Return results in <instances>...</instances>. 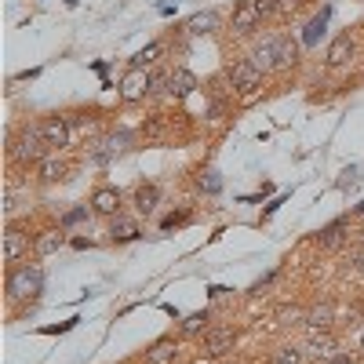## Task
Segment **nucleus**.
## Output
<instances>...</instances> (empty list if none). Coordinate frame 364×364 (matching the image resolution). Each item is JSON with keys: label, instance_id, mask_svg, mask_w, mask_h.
<instances>
[{"label": "nucleus", "instance_id": "nucleus-8", "mask_svg": "<svg viewBox=\"0 0 364 364\" xmlns=\"http://www.w3.org/2000/svg\"><path fill=\"white\" fill-rule=\"evenodd\" d=\"M259 26H262V15L255 8V0H237L233 15H230V29H233V33L237 37H252Z\"/></svg>", "mask_w": 364, "mask_h": 364}, {"label": "nucleus", "instance_id": "nucleus-21", "mask_svg": "<svg viewBox=\"0 0 364 364\" xmlns=\"http://www.w3.org/2000/svg\"><path fill=\"white\" fill-rule=\"evenodd\" d=\"M208 328H211V314H208V310H197V314H190V317L178 321V336H182V339H204Z\"/></svg>", "mask_w": 364, "mask_h": 364}, {"label": "nucleus", "instance_id": "nucleus-4", "mask_svg": "<svg viewBox=\"0 0 364 364\" xmlns=\"http://www.w3.org/2000/svg\"><path fill=\"white\" fill-rule=\"evenodd\" d=\"M29 255H37L33 248V233H26L18 226H8L4 230V266H18V262H29Z\"/></svg>", "mask_w": 364, "mask_h": 364}, {"label": "nucleus", "instance_id": "nucleus-35", "mask_svg": "<svg viewBox=\"0 0 364 364\" xmlns=\"http://www.w3.org/2000/svg\"><path fill=\"white\" fill-rule=\"evenodd\" d=\"M346 321H350V328H357V324H360V310H350ZM360 328H364V324H360Z\"/></svg>", "mask_w": 364, "mask_h": 364}, {"label": "nucleus", "instance_id": "nucleus-15", "mask_svg": "<svg viewBox=\"0 0 364 364\" xmlns=\"http://www.w3.org/2000/svg\"><path fill=\"white\" fill-rule=\"evenodd\" d=\"M157 204H161V186H157V182H139V186L132 190L135 215H154Z\"/></svg>", "mask_w": 364, "mask_h": 364}, {"label": "nucleus", "instance_id": "nucleus-2", "mask_svg": "<svg viewBox=\"0 0 364 364\" xmlns=\"http://www.w3.org/2000/svg\"><path fill=\"white\" fill-rule=\"evenodd\" d=\"M44 291V269L41 262H18L4 273V295L8 302H29Z\"/></svg>", "mask_w": 364, "mask_h": 364}, {"label": "nucleus", "instance_id": "nucleus-33", "mask_svg": "<svg viewBox=\"0 0 364 364\" xmlns=\"http://www.w3.org/2000/svg\"><path fill=\"white\" fill-rule=\"evenodd\" d=\"M190 215H186V211H182V215H171V219H164V230H171V226H182V223H186Z\"/></svg>", "mask_w": 364, "mask_h": 364}, {"label": "nucleus", "instance_id": "nucleus-37", "mask_svg": "<svg viewBox=\"0 0 364 364\" xmlns=\"http://www.w3.org/2000/svg\"><path fill=\"white\" fill-rule=\"evenodd\" d=\"M360 350H364V328H360Z\"/></svg>", "mask_w": 364, "mask_h": 364}, {"label": "nucleus", "instance_id": "nucleus-14", "mask_svg": "<svg viewBox=\"0 0 364 364\" xmlns=\"http://www.w3.org/2000/svg\"><path fill=\"white\" fill-rule=\"evenodd\" d=\"M139 237H142V226H139L135 215H124V211H120L117 219H109V245H132V240H139Z\"/></svg>", "mask_w": 364, "mask_h": 364}, {"label": "nucleus", "instance_id": "nucleus-16", "mask_svg": "<svg viewBox=\"0 0 364 364\" xmlns=\"http://www.w3.org/2000/svg\"><path fill=\"white\" fill-rule=\"evenodd\" d=\"M350 240V219H336V223H328L321 233H317V248L321 252H336L343 248Z\"/></svg>", "mask_w": 364, "mask_h": 364}, {"label": "nucleus", "instance_id": "nucleus-20", "mask_svg": "<svg viewBox=\"0 0 364 364\" xmlns=\"http://www.w3.org/2000/svg\"><path fill=\"white\" fill-rule=\"evenodd\" d=\"M299 66V41L291 33H277V73H288Z\"/></svg>", "mask_w": 364, "mask_h": 364}, {"label": "nucleus", "instance_id": "nucleus-1", "mask_svg": "<svg viewBox=\"0 0 364 364\" xmlns=\"http://www.w3.org/2000/svg\"><path fill=\"white\" fill-rule=\"evenodd\" d=\"M48 154H51V146L44 142L41 124H22V128L11 135V142H8V157H11V164L22 168V171L37 168Z\"/></svg>", "mask_w": 364, "mask_h": 364}, {"label": "nucleus", "instance_id": "nucleus-24", "mask_svg": "<svg viewBox=\"0 0 364 364\" xmlns=\"http://www.w3.org/2000/svg\"><path fill=\"white\" fill-rule=\"evenodd\" d=\"M161 55H164V41H154V44H146L142 51H135V55L128 58V70H149V66H154Z\"/></svg>", "mask_w": 364, "mask_h": 364}, {"label": "nucleus", "instance_id": "nucleus-9", "mask_svg": "<svg viewBox=\"0 0 364 364\" xmlns=\"http://www.w3.org/2000/svg\"><path fill=\"white\" fill-rule=\"evenodd\" d=\"M357 58V37L353 33H339V37H331V44H328V51H324V63H328V70H343V66H350Z\"/></svg>", "mask_w": 364, "mask_h": 364}, {"label": "nucleus", "instance_id": "nucleus-7", "mask_svg": "<svg viewBox=\"0 0 364 364\" xmlns=\"http://www.w3.org/2000/svg\"><path fill=\"white\" fill-rule=\"evenodd\" d=\"M233 346H237V328H230V324H211L208 336L200 339L204 357H226Z\"/></svg>", "mask_w": 364, "mask_h": 364}, {"label": "nucleus", "instance_id": "nucleus-10", "mask_svg": "<svg viewBox=\"0 0 364 364\" xmlns=\"http://www.w3.org/2000/svg\"><path fill=\"white\" fill-rule=\"evenodd\" d=\"M117 95H120V102H128V106L149 99V70H128L124 80H120V87H117Z\"/></svg>", "mask_w": 364, "mask_h": 364}, {"label": "nucleus", "instance_id": "nucleus-11", "mask_svg": "<svg viewBox=\"0 0 364 364\" xmlns=\"http://www.w3.org/2000/svg\"><path fill=\"white\" fill-rule=\"evenodd\" d=\"M178 357H182V343L175 336H161L157 343H149L146 353H142L146 364H178Z\"/></svg>", "mask_w": 364, "mask_h": 364}, {"label": "nucleus", "instance_id": "nucleus-27", "mask_svg": "<svg viewBox=\"0 0 364 364\" xmlns=\"http://www.w3.org/2000/svg\"><path fill=\"white\" fill-rule=\"evenodd\" d=\"M168 80H171V70H149V99L168 95Z\"/></svg>", "mask_w": 364, "mask_h": 364}, {"label": "nucleus", "instance_id": "nucleus-6", "mask_svg": "<svg viewBox=\"0 0 364 364\" xmlns=\"http://www.w3.org/2000/svg\"><path fill=\"white\" fill-rule=\"evenodd\" d=\"M87 204H91V211H95L99 219H117L120 211H124V193H120L117 186H95L91 190V197H87Z\"/></svg>", "mask_w": 364, "mask_h": 364}, {"label": "nucleus", "instance_id": "nucleus-32", "mask_svg": "<svg viewBox=\"0 0 364 364\" xmlns=\"http://www.w3.org/2000/svg\"><path fill=\"white\" fill-rule=\"evenodd\" d=\"M306 0H277V8H281V15H295Z\"/></svg>", "mask_w": 364, "mask_h": 364}, {"label": "nucleus", "instance_id": "nucleus-38", "mask_svg": "<svg viewBox=\"0 0 364 364\" xmlns=\"http://www.w3.org/2000/svg\"><path fill=\"white\" fill-rule=\"evenodd\" d=\"M360 80H364V73H360Z\"/></svg>", "mask_w": 364, "mask_h": 364}, {"label": "nucleus", "instance_id": "nucleus-12", "mask_svg": "<svg viewBox=\"0 0 364 364\" xmlns=\"http://www.w3.org/2000/svg\"><path fill=\"white\" fill-rule=\"evenodd\" d=\"M33 178L41 182V186H55V182L70 178V161H63L58 154H48V157L33 168Z\"/></svg>", "mask_w": 364, "mask_h": 364}, {"label": "nucleus", "instance_id": "nucleus-23", "mask_svg": "<svg viewBox=\"0 0 364 364\" xmlns=\"http://www.w3.org/2000/svg\"><path fill=\"white\" fill-rule=\"evenodd\" d=\"M306 346L317 350L321 357H331L336 353V336H331V328H306Z\"/></svg>", "mask_w": 364, "mask_h": 364}, {"label": "nucleus", "instance_id": "nucleus-36", "mask_svg": "<svg viewBox=\"0 0 364 364\" xmlns=\"http://www.w3.org/2000/svg\"><path fill=\"white\" fill-rule=\"evenodd\" d=\"M357 215H364V200H360V204H357Z\"/></svg>", "mask_w": 364, "mask_h": 364}, {"label": "nucleus", "instance_id": "nucleus-18", "mask_svg": "<svg viewBox=\"0 0 364 364\" xmlns=\"http://www.w3.org/2000/svg\"><path fill=\"white\" fill-rule=\"evenodd\" d=\"M66 245V226H48V230H41L37 237H33V248H37V259H48V255H55L58 248Z\"/></svg>", "mask_w": 364, "mask_h": 364}, {"label": "nucleus", "instance_id": "nucleus-13", "mask_svg": "<svg viewBox=\"0 0 364 364\" xmlns=\"http://www.w3.org/2000/svg\"><path fill=\"white\" fill-rule=\"evenodd\" d=\"M248 58L262 73H277V33H266L262 41H255V48H252Z\"/></svg>", "mask_w": 364, "mask_h": 364}, {"label": "nucleus", "instance_id": "nucleus-5", "mask_svg": "<svg viewBox=\"0 0 364 364\" xmlns=\"http://www.w3.org/2000/svg\"><path fill=\"white\" fill-rule=\"evenodd\" d=\"M37 124H41V135H44V142L51 146V154H63L66 146H73L70 117H63V113H51V117H41Z\"/></svg>", "mask_w": 364, "mask_h": 364}, {"label": "nucleus", "instance_id": "nucleus-26", "mask_svg": "<svg viewBox=\"0 0 364 364\" xmlns=\"http://www.w3.org/2000/svg\"><path fill=\"white\" fill-rule=\"evenodd\" d=\"M273 364H306V350L288 343V346H281L277 353H273Z\"/></svg>", "mask_w": 364, "mask_h": 364}, {"label": "nucleus", "instance_id": "nucleus-17", "mask_svg": "<svg viewBox=\"0 0 364 364\" xmlns=\"http://www.w3.org/2000/svg\"><path fill=\"white\" fill-rule=\"evenodd\" d=\"M215 29H223V15H219L215 8H208V11H197L193 18H186L182 33H190V37H208V33H215Z\"/></svg>", "mask_w": 364, "mask_h": 364}, {"label": "nucleus", "instance_id": "nucleus-31", "mask_svg": "<svg viewBox=\"0 0 364 364\" xmlns=\"http://www.w3.org/2000/svg\"><path fill=\"white\" fill-rule=\"evenodd\" d=\"M324 18H328V11H321V15L310 22V29H306V44H314V41H317V33L324 29Z\"/></svg>", "mask_w": 364, "mask_h": 364}, {"label": "nucleus", "instance_id": "nucleus-25", "mask_svg": "<svg viewBox=\"0 0 364 364\" xmlns=\"http://www.w3.org/2000/svg\"><path fill=\"white\" fill-rule=\"evenodd\" d=\"M102 146H106L109 157H124L128 149H132V135H128V132H113V135L102 139Z\"/></svg>", "mask_w": 364, "mask_h": 364}, {"label": "nucleus", "instance_id": "nucleus-3", "mask_svg": "<svg viewBox=\"0 0 364 364\" xmlns=\"http://www.w3.org/2000/svg\"><path fill=\"white\" fill-rule=\"evenodd\" d=\"M262 70L252 63V58H233V63L226 66V84L233 91H240V95H255V91L262 87Z\"/></svg>", "mask_w": 364, "mask_h": 364}, {"label": "nucleus", "instance_id": "nucleus-29", "mask_svg": "<svg viewBox=\"0 0 364 364\" xmlns=\"http://www.w3.org/2000/svg\"><path fill=\"white\" fill-rule=\"evenodd\" d=\"M255 8H259L262 22H269V18H277V15H281V8H277V0H255Z\"/></svg>", "mask_w": 364, "mask_h": 364}, {"label": "nucleus", "instance_id": "nucleus-28", "mask_svg": "<svg viewBox=\"0 0 364 364\" xmlns=\"http://www.w3.org/2000/svg\"><path fill=\"white\" fill-rule=\"evenodd\" d=\"M91 215H95V211H91V204H80V208H73V211H66V215H63V223H58V226H77V223H84V219H91Z\"/></svg>", "mask_w": 364, "mask_h": 364}, {"label": "nucleus", "instance_id": "nucleus-30", "mask_svg": "<svg viewBox=\"0 0 364 364\" xmlns=\"http://www.w3.org/2000/svg\"><path fill=\"white\" fill-rule=\"evenodd\" d=\"M350 269L364 273V245H350Z\"/></svg>", "mask_w": 364, "mask_h": 364}, {"label": "nucleus", "instance_id": "nucleus-34", "mask_svg": "<svg viewBox=\"0 0 364 364\" xmlns=\"http://www.w3.org/2000/svg\"><path fill=\"white\" fill-rule=\"evenodd\" d=\"M324 364H353V360H350V353H331Z\"/></svg>", "mask_w": 364, "mask_h": 364}, {"label": "nucleus", "instance_id": "nucleus-19", "mask_svg": "<svg viewBox=\"0 0 364 364\" xmlns=\"http://www.w3.org/2000/svg\"><path fill=\"white\" fill-rule=\"evenodd\" d=\"M200 87V80L186 70V66H175L171 70V80H168V95H175V99H186V95H193V91Z\"/></svg>", "mask_w": 364, "mask_h": 364}, {"label": "nucleus", "instance_id": "nucleus-22", "mask_svg": "<svg viewBox=\"0 0 364 364\" xmlns=\"http://www.w3.org/2000/svg\"><path fill=\"white\" fill-rule=\"evenodd\" d=\"M302 324L306 328H331L336 324V302L324 299V302H317V306H310L306 317H302Z\"/></svg>", "mask_w": 364, "mask_h": 364}]
</instances>
